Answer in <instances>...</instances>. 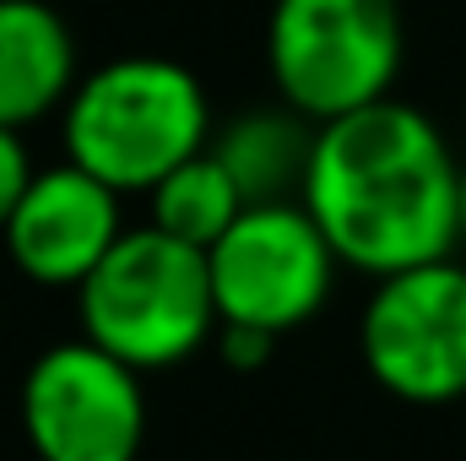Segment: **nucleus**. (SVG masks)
I'll use <instances>...</instances> for the list:
<instances>
[{
	"label": "nucleus",
	"instance_id": "f03ea898",
	"mask_svg": "<svg viewBox=\"0 0 466 461\" xmlns=\"http://www.w3.org/2000/svg\"><path fill=\"white\" fill-rule=\"evenodd\" d=\"M218 115L201 77L168 55H115L82 71L60 109L66 163L104 179L115 196H152L174 169L212 152Z\"/></svg>",
	"mask_w": 466,
	"mask_h": 461
},
{
	"label": "nucleus",
	"instance_id": "1a4fd4ad",
	"mask_svg": "<svg viewBox=\"0 0 466 461\" xmlns=\"http://www.w3.org/2000/svg\"><path fill=\"white\" fill-rule=\"evenodd\" d=\"M82 82V55L49 0H0V130L55 119Z\"/></svg>",
	"mask_w": 466,
	"mask_h": 461
},
{
	"label": "nucleus",
	"instance_id": "ddd939ff",
	"mask_svg": "<svg viewBox=\"0 0 466 461\" xmlns=\"http://www.w3.org/2000/svg\"><path fill=\"white\" fill-rule=\"evenodd\" d=\"M212 347L223 353L228 369H260V364L277 353V337H266V332H244V326H223Z\"/></svg>",
	"mask_w": 466,
	"mask_h": 461
},
{
	"label": "nucleus",
	"instance_id": "6e6552de",
	"mask_svg": "<svg viewBox=\"0 0 466 461\" xmlns=\"http://www.w3.org/2000/svg\"><path fill=\"white\" fill-rule=\"evenodd\" d=\"M125 196L76 163H44L0 233L5 261L38 288H82L125 239Z\"/></svg>",
	"mask_w": 466,
	"mask_h": 461
},
{
	"label": "nucleus",
	"instance_id": "0eeeda50",
	"mask_svg": "<svg viewBox=\"0 0 466 461\" xmlns=\"http://www.w3.org/2000/svg\"><path fill=\"white\" fill-rule=\"evenodd\" d=\"M16 418L33 461H136L147 446L141 374L87 337L49 343L27 364Z\"/></svg>",
	"mask_w": 466,
	"mask_h": 461
},
{
	"label": "nucleus",
	"instance_id": "7ed1b4c3",
	"mask_svg": "<svg viewBox=\"0 0 466 461\" xmlns=\"http://www.w3.org/2000/svg\"><path fill=\"white\" fill-rule=\"evenodd\" d=\"M76 326L136 374L190 364L223 332L207 250H190L152 223H130L109 261L76 288Z\"/></svg>",
	"mask_w": 466,
	"mask_h": 461
},
{
	"label": "nucleus",
	"instance_id": "f257e3e1",
	"mask_svg": "<svg viewBox=\"0 0 466 461\" xmlns=\"http://www.w3.org/2000/svg\"><path fill=\"white\" fill-rule=\"evenodd\" d=\"M299 201L342 271L369 282L461 250V158L445 125L407 98L320 125Z\"/></svg>",
	"mask_w": 466,
	"mask_h": 461
},
{
	"label": "nucleus",
	"instance_id": "39448f33",
	"mask_svg": "<svg viewBox=\"0 0 466 461\" xmlns=\"http://www.w3.org/2000/svg\"><path fill=\"white\" fill-rule=\"evenodd\" d=\"M369 380L407 407L466 396V261L445 255L369 288L358 315Z\"/></svg>",
	"mask_w": 466,
	"mask_h": 461
},
{
	"label": "nucleus",
	"instance_id": "20e7f679",
	"mask_svg": "<svg viewBox=\"0 0 466 461\" xmlns=\"http://www.w3.org/2000/svg\"><path fill=\"white\" fill-rule=\"evenodd\" d=\"M401 66V0H271L266 77L277 104L309 125H331L396 98Z\"/></svg>",
	"mask_w": 466,
	"mask_h": 461
},
{
	"label": "nucleus",
	"instance_id": "f8f14e48",
	"mask_svg": "<svg viewBox=\"0 0 466 461\" xmlns=\"http://www.w3.org/2000/svg\"><path fill=\"white\" fill-rule=\"evenodd\" d=\"M33 174H38V163H33L27 136H22V130H0V233L11 223V212L22 207Z\"/></svg>",
	"mask_w": 466,
	"mask_h": 461
},
{
	"label": "nucleus",
	"instance_id": "9d476101",
	"mask_svg": "<svg viewBox=\"0 0 466 461\" xmlns=\"http://www.w3.org/2000/svg\"><path fill=\"white\" fill-rule=\"evenodd\" d=\"M315 136H320V125H309L304 115H293L288 104L271 98V104H249L233 119H223L212 136V158L233 174V185L249 207H277V201L304 196Z\"/></svg>",
	"mask_w": 466,
	"mask_h": 461
},
{
	"label": "nucleus",
	"instance_id": "4468645a",
	"mask_svg": "<svg viewBox=\"0 0 466 461\" xmlns=\"http://www.w3.org/2000/svg\"><path fill=\"white\" fill-rule=\"evenodd\" d=\"M461 244H466V158H461Z\"/></svg>",
	"mask_w": 466,
	"mask_h": 461
},
{
	"label": "nucleus",
	"instance_id": "423d86ee",
	"mask_svg": "<svg viewBox=\"0 0 466 461\" xmlns=\"http://www.w3.org/2000/svg\"><path fill=\"white\" fill-rule=\"evenodd\" d=\"M207 266L223 326L266 332L277 343L309 326L331 304L342 277L337 250L304 212V201L244 207V218L207 250Z\"/></svg>",
	"mask_w": 466,
	"mask_h": 461
},
{
	"label": "nucleus",
	"instance_id": "9b49d317",
	"mask_svg": "<svg viewBox=\"0 0 466 461\" xmlns=\"http://www.w3.org/2000/svg\"><path fill=\"white\" fill-rule=\"evenodd\" d=\"M244 207L249 201L238 196L233 174L212 152H201L147 196V223L168 239H179V244H190V250H212L244 218Z\"/></svg>",
	"mask_w": 466,
	"mask_h": 461
}]
</instances>
